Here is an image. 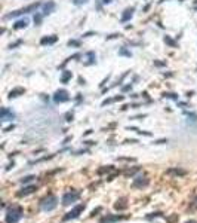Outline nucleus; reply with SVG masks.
<instances>
[{
  "mask_svg": "<svg viewBox=\"0 0 197 223\" xmlns=\"http://www.w3.org/2000/svg\"><path fill=\"white\" fill-rule=\"evenodd\" d=\"M39 6H42V3H40V2H36V3H31V5H28V6H25V8H21V9H18V10L10 12V14H8L5 18L9 19V18L19 17V15H24V14H28V12H36Z\"/></svg>",
  "mask_w": 197,
  "mask_h": 223,
  "instance_id": "obj_1",
  "label": "nucleus"
},
{
  "mask_svg": "<svg viewBox=\"0 0 197 223\" xmlns=\"http://www.w3.org/2000/svg\"><path fill=\"white\" fill-rule=\"evenodd\" d=\"M21 216H22L21 208H19V207H12V208L8 211V214H6V222L8 223H17L18 220L21 219Z\"/></svg>",
  "mask_w": 197,
  "mask_h": 223,
  "instance_id": "obj_2",
  "label": "nucleus"
},
{
  "mask_svg": "<svg viewBox=\"0 0 197 223\" xmlns=\"http://www.w3.org/2000/svg\"><path fill=\"white\" fill-rule=\"evenodd\" d=\"M56 207V198L53 197V195H49L48 198H44L42 201V208L44 211H51Z\"/></svg>",
  "mask_w": 197,
  "mask_h": 223,
  "instance_id": "obj_3",
  "label": "nucleus"
},
{
  "mask_svg": "<svg viewBox=\"0 0 197 223\" xmlns=\"http://www.w3.org/2000/svg\"><path fill=\"white\" fill-rule=\"evenodd\" d=\"M70 100V95L67 92V89H58L55 94H53V101L55 103H65Z\"/></svg>",
  "mask_w": 197,
  "mask_h": 223,
  "instance_id": "obj_4",
  "label": "nucleus"
},
{
  "mask_svg": "<svg viewBox=\"0 0 197 223\" xmlns=\"http://www.w3.org/2000/svg\"><path fill=\"white\" fill-rule=\"evenodd\" d=\"M77 198H79L77 192H68V193H65V195L62 197V204H64V205H70V204L74 202Z\"/></svg>",
  "mask_w": 197,
  "mask_h": 223,
  "instance_id": "obj_5",
  "label": "nucleus"
},
{
  "mask_svg": "<svg viewBox=\"0 0 197 223\" xmlns=\"http://www.w3.org/2000/svg\"><path fill=\"white\" fill-rule=\"evenodd\" d=\"M55 10V2L53 0H48L46 3L42 5V14L43 15H49Z\"/></svg>",
  "mask_w": 197,
  "mask_h": 223,
  "instance_id": "obj_6",
  "label": "nucleus"
},
{
  "mask_svg": "<svg viewBox=\"0 0 197 223\" xmlns=\"http://www.w3.org/2000/svg\"><path fill=\"white\" fill-rule=\"evenodd\" d=\"M85 210V204H80V205H77L74 210H71L70 213H67V216H64V220H70V219H76L79 216V213L80 211H83Z\"/></svg>",
  "mask_w": 197,
  "mask_h": 223,
  "instance_id": "obj_7",
  "label": "nucleus"
},
{
  "mask_svg": "<svg viewBox=\"0 0 197 223\" xmlns=\"http://www.w3.org/2000/svg\"><path fill=\"white\" fill-rule=\"evenodd\" d=\"M0 118H2V120H12L15 118V113L12 110H9L8 107H3L2 112H0Z\"/></svg>",
  "mask_w": 197,
  "mask_h": 223,
  "instance_id": "obj_8",
  "label": "nucleus"
},
{
  "mask_svg": "<svg viewBox=\"0 0 197 223\" xmlns=\"http://www.w3.org/2000/svg\"><path fill=\"white\" fill-rule=\"evenodd\" d=\"M133 12H135V8H133V6L125 9V12H123V15H122V22H128L129 19L133 17Z\"/></svg>",
  "mask_w": 197,
  "mask_h": 223,
  "instance_id": "obj_9",
  "label": "nucleus"
},
{
  "mask_svg": "<svg viewBox=\"0 0 197 223\" xmlns=\"http://www.w3.org/2000/svg\"><path fill=\"white\" fill-rule=\"evenodd\" d=\"M56 40H58L56 36H44V37L40 39V45H43V46H46V45H53Z\"/></svg>",
  "mask_w": 197,
  "mask_h": 223,
  "instance_id": "obj_10",
  "label": "nucleus"
},
{
  "mask_svg": "<svg viewBox=\"0 0 197 223\" xmlns=\"http://www.w3.org/2000/svg\"><path fill=\"white\" fill-rule=\"evenodd\" d=\"M24 92H25V89L22 86H17V88H14L9 92V98H15V97H19V95H24Z\"/></svg>",
  "mask_w": 197,
  "mask_h": 223,
  "instance_id": "obj_11",
  "label": "nucleus"
},
{
  "mask_svg": "<svg viewBox=\"0 0 197 223\" xmlns=\"http://www.w3.org/2000/svg\"><path fill=\"white\" fill-rule=\"evenodd\" d=\"M28 26V19L27 18H22V19H18L17 22L14 24V30H22Z\"/></svg>",
  "mask_w": 197,
  "mask_h": 223,
  "instance_id": "obj_12",
  "label": "nucleus"
},
{
  "mask_svg": "<svg viewBox=\"0 0 197 223\" xmlns=\"http://www.w3.org/2000/svg\"><path fill=\"white\" fill-rule=\"evenodd\" d=\"M71 77H73V73L70 70H64L62 75H61V83H68L71 80Z\"/></svg>",
  "mask_w": 197,
  "mask_h": 223,
  "instance_id": "obj_13",
  "label": "nucleus"
},
{
  "mask_svg": "<svg viewBox=\"0 0 197 223\" xmlns=\"http://www.w3.org/2000/svg\"><path fill=\"white\" fill-rule=\"evenodd\" d=\"M148 184V179L147 177H137L133 180V186L135 188H141V186H147Z\"/></svg>",
  "mask_w": 197,
  "mask_h": 223,
  "instance_id": "obj_14",
  "label": "nucleus"
},
{
  "mask_svg": "<svg viewBox=\"0 0 197 223\" xmlns=\"http://www.w3.org/2000/svg\"><path fill=\"white\" fill-rule=\"evenodd\" d=\"M86 58L87 61H85V66H92L96 63V55H95V52H87L86 54Z\"/></svg>",
  "mask_w": 197,
  "mask_h": 223,
  "instance_id": "obj_15",
  "label": "nucleus"
},
{
  "mask_svg": "<svg viewBox=\"0 0 197 223\" xmlns=\"http://www.w3.org/2000/svg\"><path fill=\"white\" fill-rule=\"evenodd\" d=\"M36 190V186H27L24 188L21 192H18V197H22V195H28V193H31V192H34Z\"/></svg>",
  "mask_w": 197,
  "mask_h": 223,
  "instance_id": "obj_16",
  "label": "nucleus"
},
{
  "mask_svg": "<svg viewBox=\"0 0 197 223\" xmlns=\"http://www.w3.org/2000/svg\"><path fill=\"white\" fill-rule=\"evenodd\" d=\"M33 19H34L36 26H40V24H42V19H43V14H40V12H36L34 17H33Z\"/></svg>",
  "mask_w": 197,
  "mask_h": 223,
  "instance_id": "obj_17",
  "label": "nucleus"
},
{
  "mask_svg": "<svg viewBox=\"0 0 197 223\" xmlns=\"http://www.w3.org/2000/svg\"><path fill=\"white\" fill-rule=\"evenodd\" d=\"M163 40H164V43H166V45H169L171 48H176V43H175V40H172L169 36H164V37H163Z\"/></svg>",
  "mask_w": 197,
  "mask_h": 223,
  "instance_id": "obj_18",
  "label": "nucleus"
},
{
  "mask_svg": "<svg viewBox=\"0 0 197 223\" xmlns=\"http://www.w3.org/2000/svg\"><path fill=\"white\" fill-rule=\"evenodd\" d=\"M168 174H176V176H184V174H185V171H184V170H176V168L173 170V168H172V170H168Z\"/></svg>",
  "mask_w": 197,
  "mask_h": 223,
  "instance_id": "obj_19",
  "label": "nucleus"
},
{
  "mask_svg": "<svg viewBox=\"0 0 197 223\" xmlns=\"http://www.w3.org/2000/svg\"><path fill=\"white\" fill-rule=\"evenodd\" d=\"M163 97H164V98H172V100H176V101H178V95L173 94V92H164Z\"/></svg>",
  "mask_w": 197,
  "mask_h": 223,
  "instance_id": "obj_20",
  "label": "nucleus"
},
{
  "mask_svg": "<svg viewBox=\"0 0 197 223\" xmlns=\"http://www.w3.org/2000/svg\"><path fill=\"white\" fill-rule=\"evenodd\" d=\"M119 55H123V57H132V54H130L126 48H122V49H119Z\"/></svg>",
  "mask_w": 197,
  "mask_h": 223,
  "instance_id": "obj_21",
  "label": "nucleus"
},
{
  "mask_svg": "<svg viewBox=\"0 0 197 223\" xmlns=\"http://www.w3.org/2000/svg\"><path fill=\"white\" fill-rule=\"evenodd\" d=\"M68 46H73V48H79V46H80V40L71 39V40H68Z\"/></svg>",
  "mask_w": 197,
  "mask_h": 223,
  "instance_id": "obj_22",
  "label": "nucleus"
},
{
  "mask_svg": "<svg viewBox=\"0 0 197 223\" xmlns=\"http://www.w3.org/2000/svg\"><path fill=\"white\" fill-rule=\"evenodd\" d=\"M21 43H22V40H21V39H19V40H17V42L10 43V45H9V48H10V49H14V48H17V46H19V45H21Z\"/></svg>",
  "mask_w": 197,
  "mask_h": 223,
  "instance_id": "obj_23",
  "label": "nucleus"
},
{
  "mask_svg": "<svg viewBox=\"0 0 197 223\" xmlns=\"http://www.w3.org/2000/svg\"><path fill=\"white\" fill-rule=\"evenodd\" d=\"M87 0H73V5H76V6H80V5H85Z\"/></svg>",
  "mask_w": 197,
  "mask_h": 223,
  "instance_id": "obj_24",
  "label": "nucleus"
},
{
  "mask_svg": "<svg viewBox=\"0 0 197 223\" xmlns=\"http://www.w3.org/2000/svg\"><path fill=\"white\" fill-rule=\"evenodd\" d=\"M33 179H34V176H27V177H24L21 181H22V183H28V181H31Z\"/></svg>",
  "mask_w": 197,
  "mask_h": 223,
  "instance_id": "obj_25",
  "label": "nucleus"
},
{
  "mask_svg": "<svg viewBox=\"0 0 197 223\" xmlns=\"http://www.w3.org/2000/svg\"><path fill=\"white\" fill-rule=\"evenodd\" d=\"M73 116H74V115H73V112H68V113L65 115V120H67V122L73 120Z\"/></svg>",
  "mask_w": 197,
  "mask_h": 223,
  "instance_id": "obj_26",
  "label": "nucleus"
},
{
  "mask_svg": "<svg viewBox=\"0 0 197 223\" xmlns=\"http://www.w3.org/2000/svg\"><path fill=\"white\" fill-rule=\"evenodd\" d=\"M130 89H132V85H130V83H129V85H126V86H123V88H122V91H123V92H128V91H130Z\"/></svg>",
  "mask_w": 197,
  "mask_h": 223,
  "instance_id": "obj_27",
  "label": "nucleus"
},
{
  "mask_svg": "<svg viewBox=\"0 0 197 223\" xmlns=\"http://www.w3.org/2000/svg\"><path fill=\"white\" fill-rule=\"evenodd\" d=\"M154 66H157V67H163V66H166V63H163V61H154Z\"/></svg>",
  "mask_w": 197,
  "mask_h": 223,
  "instance_id": "obj_28",
  "label": "nucleus"
},
{
  "mask_svg": "<svg viewBox=\"0 0 197 223\" xmlns=\"http://www.w3.org/2000/svg\"><path fill=\"white\" fill-rule=\"evenodd\" d=\"M190 210H197V198H196V201L190 205Z\"/></svg>",
  "mask_w": 197,
  "mask_h": 223,
  "instance_id": "obj_29",
  "label": "nucleus"
},
{
  "mask_svg": "<svg viewBox=\"0 0 197 223\" xmlns=\"http://www.w3.org/2000/svg\"><path fill=\"white\" fill-rule=\"evenodd\" d=\"M95 33L94 31H87V33H85V34H83V37H91V36H94Z\"/></svg>",
  "mask_w": 197,
  "mask_h": 223,
  "instance_id": "obj_30",
  "label": "nucleus"
},
{
  "mask_svg": "<svg viewBox=\"0 0 197 223\" xmlns=\"http://www.w3.org/2000/svg\"><path fill=\"white\" fill-rule=\"evenodd\" d=\"M108 79H110V76H107V77H105V79H104V80H102V83H101V86H105V85H107V82H108Z\"/></svg>",
  "mask_w": 197,
  "mask_h": 223,
  "instance_id": "obj_31",
  "label": "nucleus"
},
{
  "mask_svg": "<svg viewBox=\"0 0 197 223\" xmlns=\"http://www.w3.org/2000/svg\"><path fill=\"white\" fill-rule=\"evenodd\" d=\"M117 37H120V34H117V33H116V34H111V36H108L107 39H117Z\"/></svg>",
  "mask_w": 197,
  "mask_h": 223,
  "instance_id": "obj_32",
  "label": "nucleus"
},
{
  "mask_svg": "<svg viewBox=\"0 0 197 223\" xmlns=\"http://www.w3.org/2000/svg\"><path fill=\"white\" fill-rule=\"evenodd\" d=\"M156 143H157V144H163V143H168V140H157Z\"/></svg>",
  "mask_w": 197,
  "mask_h": 223,
  "instance_id": "obj_33",
  "label": "nucleus"
},
{
  "mask_svg": "<svg viewBox=\"0 0 197 223\" xmlns=\"http://www.w3.org/2000/svg\"><path fill=\"white\" fill-rule=\"evenodd\" d=\"M14 129V125H10V127H8V128H5V132H9V131H12Z\"/></svg>",
  "mask_w": 197,
  "mask_h": 223,
  "instance_id": "obj_34",
  "label": "nucleus"
},
{
  "mask_svg": "<svg viewBox=\"0 0 197 223\" xmlns=\"http://www.w3.org/2000/svg\"><path fill=\"white\" fill-rule=\"evenodd\" d=\"M79 83H80V85H85V79H83V77H79Z\"/></svg>",
  "mask_w": 197,
  "mask_h": 223,
  "instance_id": "obj_35",
  "label": "nucleus"
},
{
  "mask_svg": "<svg viewBox=\"0 0 197 223\" xmlns=\"http://www.w3.org/2000/svg\"><path fill=\"white\" fill-rule=\"evenodd\" d=\"M86 144H89V146H92V144H95V141H85Z\"/></svg>",
  "mask_w": 197,
  "mask_h": 223,
  "instance_id": "obj_36",
  "label": "nucleus"
},
{
  "mask_svg": "<svg viewBox=\"0 0 197 223\" xmlns=\"http://www.w3.org/2000/svg\"><path fill=\"white\" fill-rule=\"evenodd\" d=\"M113 0H102V3H111Z\"/></svg>",
  "mask_w": 197,
  "mask_h": 223,
  "instance_id": "obj_37",
  "label": "nucleus"
},
{
  "mask_svg": "<svg viewBox=\"0 0 197 223\" xmlns=\"http://www.w3.org/2000/svg\"><path fill=\"white\" fill-rule=\"evenodd\" d=\"M187 223H197V222H193V220H191V222H187Z\"/></svg>",
  "mask_w": 197,
  "mask_h": 223,
  "instance_id": "obj_38",
  "label": "nucleus"
},
{
  "mask_svg": "<svg viewBox=\"0 0 197 223\" xmlns=\"http://www.w3.org/2000/svg\"><path fill=\"white\" fill-rule=\"evenodd\" d=\"M162 2H164V0H160V3H162Z\"/></svg>",
  "mask_w": 197,
  "mask_h": 223,
  "instance_id": "obj_39",
  "label": "nucleus"
},
{
  "mask_svg": "<svg viewBox=\"0 0 197 223\" xmlns=\"http://www.w3.org/2000/svg\"><path fill=\"white\" fill-rule=\"evenodd\" d=\"M194 9H196V10H197V6H196V8H194Z\"/></svg>",
  "mask_w": 197,
  "mask_h": 223,
  "instance_id": "obj_40",
  "label": "nucleus"
}]
</instances>
